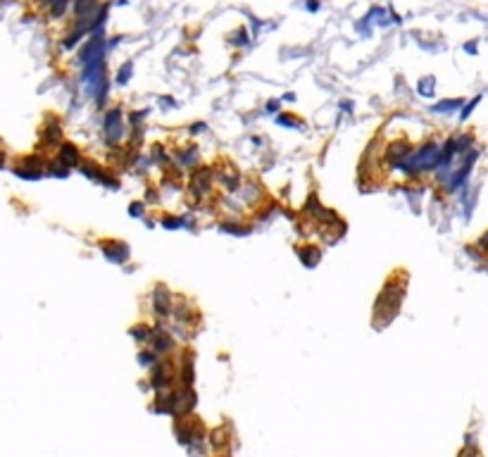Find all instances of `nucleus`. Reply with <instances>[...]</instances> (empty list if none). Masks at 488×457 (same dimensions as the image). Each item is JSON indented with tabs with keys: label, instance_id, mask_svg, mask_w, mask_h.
<instances>
[{
	"label": "nucleus",
	"instance_id": "43",
	"mask_svg": "<svg viewBox=\"0 0 488 457\" xmlns=\"http://www.w3.org/2000/svg\"><path fill=\"white\" fill-rule=\"evenodd\" d=\"M341 110L352 112V103H350V100H343V103H341Z\"/></svg>",
	"mask_w": 488,
	"mask_h": 457
},
{
	"label": "nucleus",
	"instance_id": "5",
	"mask_svg": "<svg viewBox=\"0 0 488 457\" xmlns=\"http://www.w3.org/2000/svg\"><path fill=\"white\" fill-rule=\"evenodd\" d=\"M214 191V172L212 167H195L193 172H188V188L186 195L193 202H203L207 195H212Z\"/></svg>",
	"mask_w": 488,
	"mask_h": 457
},
{
	"label": "nucleus",
	"instance_id": "24",
	"mask_svg": "<svg viewBox=\"0 0 488 457\" xmlns=\"http://www.w3.org/2000/svg\"><path fill=\"white\" fill-rule=\"evenodd\" d=\"M414 88H417V96L419 98H433L436 96V76H431V74L422 76Z\"/></svg>",
	"mask_w": 488,
	"mask_h": 457
},
{
	"label": "nucleus",
	"instance_id": "38",
	"mask_svg": "<svg viewBox=\"0 0 488 457\" xmlns=\"http://www.w3.org/2000/svg\"><path fill=\"white\" fill-rule=\"evenodd\" d=\"M305 10L312 14L319 12V10H322V0H305Z\"/></svg>",
	"mask_w": 488,
	"mask_h": 457
},
{
	"label": "nucleus",
	"instance_id": "18",
	"mask_svg": "<svg viewBox=\"0 0 488 457\" xmlns=\"http://www.w3.org/2000/svg\"><path fill=\"white\" fill-rule=\"evenodd\" d=\"M219 231L224 234H231V236H248L253 234V224L250 222H243V217H231L227 215L224 219L219 222Z\"/></svg>",
	"mask_w": 488,
	"mask_h": 457
},
{
	"label": "nucleus",
	"instance_id": "42",
	"mask_svg": "<svg viewBox=\"0 0 488 457\" xmlns=\"http://www.w3.org/2000/svg\"><path fill=\"white\" fill-rule=\"evenodd\" d=\"M281 103H296V93H291V90H289V93H283Z\"/></svg>",
	"mask_w": 488,
	"mask_h": 457
},
{
	"label": "nucleus",
	"instance_id": "22",
	"mask_svg": "<svg viewBox=\"0 0 488 457\" xmlns=\"http://www.w3.org/2000/svg\"><path fill=\"white\" fill-rule=\"evenodd\" d=\"M69 172H72V169H69L64 162H60L55 155L48 157V162H46V176H53V179H67Z\"/></svg>",
	"mask_w": 488,
	"mask_h": 457
},
{
	"label": "nucleus",
	"instance_id": "9",
	"mask_svg": "<svg viewBox=\"0 0 488 457\" xmlns=\"http://www.w3.org/2000/svg\"><path fill=\"white\" fill-rule=\"evenodd\" d=\"M176 336H174L169 329L165 326V322H152V333L150 338H148V346L155 355H160V357H169V355L176 350Z\"/></svg>",
	"mask_w": 488,
	"mask_h": 457
},
{
	"label": "nucleus",
	"instance_id": "10",
	"mask_svg": "<svg viewBox=\"0 0 488 457\" xmlns=\"http://www.w3.org/2000/svg\"><path fill=\"white\" fill-rule=\"evenodd\" d=\"M98 248H100V253H103V257L107 262L117 264V267H122V264H126L131 260L129 243L122 241V238H100Z\"/></svg>",
	"mask_w": 488,
	"mask_h": 457
},
{
	"label": "nucleus",
	"instance_id": "13",
	"mask_svg": "<svg viewBox=\"0 0 488 457\" xmlns=\"http://www.w3.org/2000/svg\"><path fill=\"white\" fill-rule=\"evenodd\" d=\"M172 159H174V167L179 169V172H193L195 167H200V150L198 146H193V143H188V146H179L172 150Z\"/></svg>",
	"mask_w": 488,
	"mask_h": 457
},
{
	"label": "nucleus",
	"instance_id": "27",
	"mask_svg": "<svg viewBox=\"0 0 488 457\" xmlns=\"http://www.w3.org/2000/svg\"><path fill=\"white\" fill-rule=\"evenodd\" d=\"M210 445H212V450H224L227 448V443H229V436H227V431H224V426H219V429H214L212 433H210Z\"/></svg>",
	"mask_w": 488,
	"mask_h": 457
},
{
	"label": "nucleus",
	"instance_id": "32",
	"mask_svg": "<svg viewBox=\"0 0 488 457\" xmlns=\"http://www.w3.org/2000/svg\"><path fill=\"white\" fill-rule=\"evenodd\" d=\"M481 98H483V96H474L472 100H469V103L462 105V107H460V122H467V119L472 117V112L476 110V105L481 103Z\"/></svg>",
	"mask_w": 488,
	"mask_h": 457
},
{
	"label": "nucleus",
	"instance_id": "19",
	"mask_svg": "<svg viewBox=\"0 0 488 457\" xmlns=\"http://www.w3.org/2000/svg\"><path fill=\"white\" fill-rule=\"evenodd\" d=\"M462 105H464V98H443L431 105V112L433 115H455Z\"/></svg>",
	"mask_w": 488,
	"mask_h": 457
},
{
	"label": "nucleus",
	"instance_id": "37",
	"mask_svg": "<svg viewBox=\"0 0 488 457\" xmlns=\"http://www.w3.org/2000/svg\"><path fill=\"white\" fill-rule=\"evenodd\" d=\"M355 31H358L360 36H365V38H367V36L371 34V24H369V19H367V17H362V19H360L358 24H355Z\"/></svg>",
	"mask_w": 488,
	"mask_h": 457
},
{
	"label": "nucleus",
	"instance_id": "40",
	"mask_svg": "<svg viewBox=\"0 0 488 457\" xmlns=\"http://www.w3.org/2000/svg\"><path fill=\"white\" fill-rule=\"evenodd\" d=\"M462 50H464L467 55H476V53H479V45H476V41H469L462 45Z\"/></svg>",
	"mask_w": 488,
	"mask_h": 457
},
{
	"label": "nucleus",
	"instance_id": "30",
	"mask_svg": "<svg viewBox=\"0 0 488 457\" xmlns=\"http://www.w3.org/2000/svg\"><path fill=\"white\" fill-rule=\"evenodd\" d=\"M83 36H88V34H86V31H81V29H72V31H69V34L62 38V48H64V50H74L76 45L81 43Z\"/></svg>",
	"mask_w": 488,
	"mask_h": 457
},
{
	"label": "nucleus",
	"instance_id": "33",
	"mask_svg": "<svg viewBox=\"0 0 488 457\" xmlns=\"http://www.w3.org/2000/svg\"><path fill=\"white\" fill-rule=\"evenodd\" d=\"M160 198H162V191H158V188H148L145 195H143V202L148 205V208H158Z\"/></svg>",
	"mask_w": 488,
	"mask_h": 457
},
{
	"label": "nucleus",
	"instance_id": "35",
	"mask_svg": "<svg viewBox=\"0 0 488 457\" xmlns=\"http://www.w3.org/2000/svg\"><path fill=\"white\" fill-rule=\"evenodd\" d=\"M10 162H12V155L3 143V139H0V169H10Z\"/></svg>",
	"mask_w": 488,
	"mask_h": 457
},
{
	"label": "nucleus",
	"instance_id": "14",
	"mask_svg": "<svg viewBox=\"0 0 488 457\" xmlns=\"http://www.w3.org/2000/svg\"><path fill=\"white\" fill-rule=\"evenodd\" d=\"M176 381L184 388H193V383H195V360H193L191 350L181 353V360L176 364Z\"/></svg>",
	"mask_w": 488,
	"mask_h": 457
},
{
	"label": "nucleus",
	"instance_id": "21",
	"mask_svg": "<svg viewBox=\"0 0 488 457\" xmlns=\"http://www.w3.org/2000/svg\"><path fill=\"white\" fill-rule=\"evenodd\" d=\"M227 43L231 45V48H248L250 45V31H248L246 27H238L234 29V31H229L227 34Z\"/></svg>",
	"mask_w": 488,
	"mask_h": 457
},
{
	"label": "nucleus",
	"instance_id": "28",
	"mask_svg": "<svg viewBox=\"0 0 488 457\" xmlns=\"http://www.w3.org/2000/svg\"><path fill=\"white\" fill-rule=\"evenodd\" d=\"M69 7H72V0H53V5L48 7V17L50 19H62Z\"/></svg>",
	"mask_w": 488,
	"mask_h": 457
},
{
	"label": "nucleus",
	"instance_id": "20",
	"mask_svg": "<svg viewBox=\"0 0 488 457\" xmlns=\"http://www.w3.org/2000/svg\"><path fill=\"white\" fill-rule=\"evenodd\" d=\"M150 333H152V322H150V324H148V322H138V324H134V326L129 329V336L136 340L141 348L148 346V338H150Z\"/></svg>",
	"mask_w": 488,
	"mask_h": 457
},
{
	"label": "nucleus",
	"instance_id": "29",
	"mask_svg": "<svg viewBox=\"0 0 488 457\" xmlns=\"http://www.w3.org/2000/svg\"><path fill=\"white\" fill-rule=\"evenodd\" d=\"M131 76H134V62L126 60V62H122L117 74H115V83H117V86H126V83L131 81Z\"/></svg>",
	"mask_w": 488,
	"mask_h": 457
},
{
	"label": "nucleus",
	"instance_id": "34",
	"mask_svg": "<svg viewBox=\"0 0 488 457\" xmlns=\"http://www.w3.org/2000/svg\"><path fill=\"white\" fill-rule=\"evenodd\" d=\"M281 112V98H272V100H267L264 103V115H272V117H276Z\"/></svg>",
	"mask_w": 488,
	"mask_h": 457
},
{
	"label": "nucleus",
	"instance_id": "39",
	"mask_svg": "<svg viewBox=\"0 0 488 457\" xmlns=\"http://www.w3.org/2000/svg\"><path fill=\"white\" fill-rule=\"evenodd\" d=\"M160 107H162V110H167V107H176V100L169 98V96H162L160 98Z\"/></svg>",
	"mask_w": 488,
	"mask_h": 457
},
{
	"label": "nucleus",
	"instance_id": "1",
	"mask_svg": "<svg viewBox=\"0 0 488 457\" xmlns=\"http://www.w3.org/2000/svg\"><path fill=\"white\" fill-rule=\"evenodd\" d=\"M407 293V274L405 271H393L384 288L379 291L376 300H374V314H371V324L384 329L400 314L403 300Z\"/></svg>",
	"mask_w": 488,
	"mask_h": 457
},
{
	"label": "nucleus",
	"instance_id": "31",
	"mask_svg": "<svg viewBox=\"0 0 488 457\" xmlns=\"http://www.w3.org/2000/svg\"><path fill=\"white\" fill-rule=\"evenodd\" d=\"M148 210L150 208H148L143 200H131L126 212H129V217H134V219H145V217H148Z\"/></svg>",
	"mask_w": 488,
	"mask_h": 457
},
{
	"label": "nucleus",
	"instance_id": "17",
	"mask_svg": "<svg viewBox=\"0 0 488 457\" xmlns=\"http://www.w3.org/2000/svg\"><path fill=\"white\" fill-rule=\"evenodd\" d=\"M158 222H160V226L167 228V231H179V228L195 226L191 215H174V212H162V215L158 217Z\"/></svg>",
	"mask_w": 488,
	"mask_h": 457
},
{
	"label": "nucleus",
	"instance_id": "12",
	"mask_svg": "<svg viewBox=\"0 0 488 457\" xmlns=\"http://www.w3.org/2000/svg\"><path fill=\"white\" fill-rule=\"evenodd\" d=\"M62 141H64V136H62V126L57 119L48 117L46 119V124L41 126V131H38V150L48 152V150H57V146H60Z\"/></svg>",
	"mask_w": 488,
	"mask_h": 457
},
{
	"label": "nucleus",
	"instance_id": "16",
	"mask_svg": "<svg viewBox=\"0 0 488 457\" xmlns=\"http://www.w3.org/2000/svg\"><path fill=\"white\" fill-rule=\"evenodd\" d=\"M296 257L300 260L303 267L315 269L317 264L322 262V248H319L317 243H298V245H296Z\"/></svg>",
	"mask_w": 488,
	"mask_h": 457
},
{
	"label": "nucleus",
	"instance_id": "4",
	"mask_svg": "<svg viewBox=\"0 0 488 457\" xmlns=\"http://www.w3.org/2000/svg\"><path fill=\"white\" fill-rule=\"evenodd\" d=\"M46 162H48L46 152H27L10 162V172L21 181H38L46 176Z\"/></svg>",
	"mask_w": 488,
	"mask_h": 457
},
{
	"label": "nucleus",
	"instance_id": "3",
	"mask_svg": "<svg viewBox=\"0 0 488 457\" xmlns=\"http://www.w3.org/2000/svg\"><path fill=\"white\" fill-rule=\"evenodd\" d=\"M172 322H174V329H176L184 338H191L193 333L200 329L203 314H200V310L186 298V295H174Z\"/></svg>",
	"mask_w": 488,
	"mask_h": 457
},
{
	"label": "nucleus",
	"instance_id": "23",
	"mask_svg": "<svg viewBox=\"0 0 488 457\" xmlns=\"http://www.w3.org/2000/svg\"><path fill=\"white\" fill-rule=\"evenodd\" d=\"M274 122L279 126H283V129H305V122L298 115H293V112H279L274 117Z\"/></svg>",
	"mask_w": 488,
	"mask_h": 457
},
{
	"label": "nucleus",
	"instance_id": "11",
	"mask_svg": "<svg viewBox=\"0 0 488 457\" xmlns=\"http://www.w3.org/2000/svg\"><path fill=\"white\" fill-rule=\"evenodd\" d=\"M212 172H214V186H219L221 193H227V195L234 193L243 181V174L238 172L236 167L229 165V162H221L219 167H212Z\"/></svg>",
	"mask_w": 488,
	"mask_h": 457
},
{
	"label": "nucleus",
	"instance_id": "26",
	"mask_svg": "<svg viewBox=\"0 0 488 457\" xmlns=\"http://www.w3.org/2000/svg\"><path fill=\"white\" fill-rule=\"evenodd\" d=\"M160 360H162V357H160V355H155V353H152V350H150V348H141V350H138V364H141V367H143V369H150V367H155V364H158V362Z\"/></svg>",
	"mask_w": 488,
	"mask_h": 457
},
{
	"label": "nucleus",
	"instance_id": "6",
	"mask_svg": "<svg viewBox=\"0 0 488 457\" xmlns=\"http://www.w3.org/2000/svg\"><path fill=\"white\" fill-rule=\"evenodd\" d=\"M148 310L152 314V322H169L174 310V293L165 284H155L148 293Z\"/></svg>",
	"mask_w": 488,
	"mask_h": 457
},
{
	"label": "nucleus",
	"instance_id": "15",
	"mask_svg": "<svg viewBox=\"0 0 488 457\" xmlns=\"http://www.w3.org/2000/svg\"><path fill=\"white\" fill-rule=\"evenodd\" d=\"M55 157L60 159V162H64L69 169H79V165H81V159H83V152H81V148L76 146V143H72V141H62L55 150Z\"/></svg>",
	"mask_w": 488,
	"mask_h": 457
},
{
	"label": "nucleus",
	"instance_id": "2",
	"mask_svg": "<svg viewBox=\"0 0 488 457\" xmlns=\"http://www.w3.org/2000/svg\"><path fill=\"white\" fill-rule=\"evenodd\" d=\"M103 143L112 152L126 143V115L119 105L103 112Z\"/></svg>",
	"mask_w": 488,
	"mask_h": 457
},
{
	"label": "nucleus",
	"instance_id": "36",
	"mask_svg": "<svg viewBox=\"0 0 488 457\" xmlns=\"http://www.w3.org/2000/svg\"><path fill=\"white\" fill-rule=\"evenodd\" d=\"M203 133H207V124L205 122H193L191 126H188V136H203Z\"/></svg>",
	"mask_w": 488,
	"mask_h": 457
},
{
	"label": "nucleus",
	"instance_id": "25",
	"mask_svg": "<svg viewBox=\"0 0 488 457\" xmlns=\"http://www.w3.org/2000/svg\"><path fill=\"white\" fill-rule=\"evenodd\" d=\"M148 115H150V110L129 112V115H126V131H131V129H143V124L148 122Z\"/></svg>",
	"mask_w": 488,
	"mask_h": 457
},
{
	"label": "nucleus",
	"instance_id": "41",
	"mask_svg": "<svg viewBox=\"0 0 488 457\" xmlns=\"http://www.w3.org/2000/svg\"><path fill=\"white\" fill-rule=\"evenodd\" d=\"M479 248H481V253H488V231L479 238Z\"/></svg>",
	"mask_w": 488,
	"mask_h": 457
},
{
	"label": "nucleus",
	"instance_id": "44",
	"mask_svg": "<svg viewBox=\"0 0 488 457\" xmlns=\"http://www.w3.org/2000/svg\"><path fill=\"white\" fill-rule=\"evenodd\" d=\"M250 141H253V146H262V139H260V136H253Z\"/></svg>",
	"mask_w": 488,
	"mask_h": 457
},
{
	"label": "nucleus",
	"instance_id": "8",
	"mask_svg": "<svg viewBox=\"0 0 488 457\" xmlns=\"http://www.w3.org/2000/svg\"><path fill=\"white\" fill-rule=\"evenodd\" d=\"M148 388L155 393H167L176 388V367L169 357H162L155 367L148 369Z\"/></svg>",
	"mask_w": 488,
	"mask_h": 457
},
{
	"label": "nucleus",
	"instance_id": "7",
	"mask_svg": "<svg viewBox=\"0 0 488 457\" xmlns=\"http://www.w3.org/2000/svg\"><path fill=\"white\" fill-rule=\"evenodd\" d=\"M79 172H81L86 179L93 181V184H98V186H103V188H110V191H117V188L122 186V181H119L117 172L110 169V167L100 165L98 159L83 157L81 165H79Z\"/></svg>",
	"mask_w": 488,
	"mask_h": 457
}]
</instances>
